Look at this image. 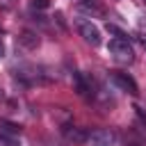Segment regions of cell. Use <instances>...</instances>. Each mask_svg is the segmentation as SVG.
Returning a JSON list of instances; mask_svg holds the SVG:
<instances>
[{
    "label": "cell",
    "instance_id": "obj_2",
    "mask_svg": "<svg viewBox=\"0 0 146 146\" xmlns=\"http://www.w3.org/2000/svg\"><path fill=\"white\" fill-rule=\"evenodd\" d=\"M78 32H80V36L87 41V43H91L94 48L96 46H100V41H103V36H100V30L91 23V21H84V18H80L78 21Z\"/></svg>",
    "mask_w": 146,
    "mask_h": 146
},
{
    "label": "cell",
    "instance_id": "obj_9",
    "mask_svg": "<svg viewBox=\"0 0 146 146\" xmlns=\"http://www.w3.org/2000/svg\"><path fill=\"white\" fill-rule=\"evenodd\" d=\"M0 146H21V139H18V135L0 130Z\"/></svg>",
    "mask_w": 146,
    "mask_h": 146
},
{
    "label": "cell",
    "instance_id": "obj_3",
    "mask_svg": "<svg viewBox=\"0 0 146 146\" xmlns=\"http://www.w3.org/2000/svg\"><path fill=\"white\" fill-rule=\"evenodd\" d=\"M110 80H112L121 91H125V94H130V96H137V94H139L137 82H135L128 73H123V71H110Z\"/></svg>",
    "mask_w": 146,
    "mask_h": 146
},
{
    "label": "cell",
    "instance_id": "obj_1",
    "mask_svg": "<svg viewBox=\"0 0 146 146\" xmlns=\"http://www.w3.org/2000/svg\"><path fill=\"white\" fill-rule=\"evenodd\" d=\"M107 48H110V55L119 64H132L135 62V50H132L128 39H112Z\"/></svg>",
    "mask_w": 146,
    "mask_h": 146
},
{
    "label": "cell",
    "instance_id": "obj_15",
    "mask_svg": "<svg viewBox=\"0 0 146 146\" xmlns=\"http://www.w3.org/2000/svg\"><path fill=\"white\" fill-rule=\"evenodd\" d=\"M144 2H146V0H144Z\"/></svg>",
    "mask_w": 146,
    "mask_h": 146
},
{
    "label": "cell",
    "instance_id": "obj_14",
    "mask_svg": "<svg viewBox=\"0 0 146 146\" xmlns=\"http://www.w3.org/2000/svg\"><path fill=\"white\" fill-rule=\"evenodd\" d=\"M139 41H141V46L146 48V34H144V36H139Z\"/></svg>",
    "mask_w": 146,
    "mask_h": 146
},
{
    "label": "cell",
    "instance_id": "obj_6",
    "mask_svg": "<svg viewBox=\"0 0 146 146\" xmlns=\"http://www.w3.org/2000/svg\"><path fill=\"white\" fill-rule=\"evenodd\" d=\"M87 135H89V132H84L82 128H71V125L64 128V137H66L68 141H73V144H84V141H87Z\"/></svg>",
    "mask_w": 146,
    "mask_h": 146
},
{
    "label": "cell",
    "instance_id": "obj_8",
    "mask_svg": "<svg viewBox=\"0 0 146 146\" xmlns=\"http://www.w3.org/2000/svg\"><path fill=\"white\" fill-rule=\"evenodd\" d=\"M73 84H75V91L80 94V96H89V87H87V82H84V78H82V73H78V71H73Z\"/></svg>",
    "mask_w": 146,
    "mask_h": 146
},
{
    "label": "cell",
    "instance_id": "obj_7",
    "mask_svg": "<svg viewBox=\"0 0 146 146\" xmlns=\"http://www.w3.org/2000/svg\"><path fill=\"white\" fill-rule=\"evenodd\" d=\"M75 7H78V11H82V14H91V16H103V14H105V11H103L98 5H94L91 0H80Z\"/></svg>",
    "mask_w": 146,
    "mask_h": 146
},
{
    "label": "cell",
    "instance_id": "obj_11",
    "mask_svg": "<svg viewBox=\"0 0 146 146\" xmlns=\"http://www.w3.org/2000/svg\"><path fill=\"white\" fill-rule=\"evenodd\" d=\"M107 30H110V34H114V39H128V34L123 30H119L116 25H107Z\"/></svg>",
    "mask_w": 146,
    "mask_h": 146
},
{
    "label": "cell",
    "instance_id": "obj_13",
    "mask_svg": "<svg viewBox=\"0 0 146 146\" xmlns=\"http://www.w3.org/2000/svg\"><path fill=\"white\" fill-rule=\"evenodd\" d=\"M0 57H5V41H2V34H0Z\"/></svg>",
    "mask_w": 146,
    "mask_h": 146
},
{
    "label": "cell",
    "instance_id": "obj_12",
    "mask_svg": "<svg viewBox=\"0 0 146 146\" xmlns=\"http://www.w3.org/2000/svg\"><path fill=\"white\" fill-rule=\"evenodd\" d=\"M30 7L32 9H48L50 7V0H30Z\"/></svg>",
    "mask_w": 146,
    "mask_h": 146
},
{
    "label": "cell",
    "instance_id": "obj_10",
    "mask_svg": "<svg viewBox=\"0 0 146 146\" xmlns=\"http://www.w3.org/2000/svg\"><path fill=\"white\" fill-rule=\"evenodd\" d=\"M0 130L2 132H11V135H21V125H16L11 121H0Z\"/></svg>",
    "mask_w": 146,
    "mask_h": 146
},
{
    "label": "cell",
    "instance_id": "obj_4",
    "mask_svg": "<svg viewBox=\"0 0 146 146\" xmlns=\"http://www.w3.org/2000/svg\"><path fill=\"white\" fill-rule=\"evenodd\" d=\"M114 141H116V135L110 128H96L87 135L89 146H114Z\"/></svg>",
    "mask_w": 146,
    "mask_h": 146
},
{
    "label": "cell",
    "instance_id": "obj_5",
    "mask_svg": "<svg viewBox=\"0 0 146 146\" xmlns=\"http://www.w3.org/2000/svg\"><path fill=\"white\" fill-rule=\"evenodd\" d=\"M18 43H21L23 48H27V50H34V48H39L41 39H39L36 32H32V30H23L21 36H18Z\"/></svg>",
    "mask_w": 146,
    "mask_h": 146
}]
</instances>
